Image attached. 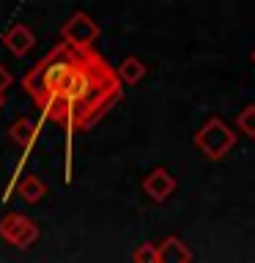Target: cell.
I'll return each mask as SVG.
<instances>
[{
  "label": "cell",
  "instance_id": "obj_1",
  "mask_svg": "<svg viewBox=\"0 0 255 263\" xmlns=\"http://www.w3.org/2000/svg\"><path fill=\"white\" fill-rule=\"evenodd\" d=\"M123 96V82L94 47L82 49L77 71L66 82V88L49 102L44 110L47 121H55L71 132H82L102 118Z\"/></svg>",
  "mask_w": 255,
  "mask_h": 263
},
{
  "label": "cell",
  "instance_id": "obj_2",
  "mask_svg": "<svg viewBox=\"0 0 255 263\" xmlns=\"http://www.w3.org/2000/svg\"><path fill=\"white\" fill-rule=\"evenodd\" d=\"M77 63H80V52L61 41V44H55V47L49 49V52L22 77L25 93H28L33 102H36L39 110H44V107L66 88V82H69L71 74L77 71Z\"/></svg>",
  "mask_w": 255,
  "mask_h": 263
},
{
  "label": "cell",
  "instance_id": "obj_3",
  "mask_svg": "<svg viewBox=\"0 0 255 263\" xmlns=\"http://www.w3.org/2000/svg\"><path fill=\"white\" fill-rule=\"evenodd\" d=\"M192 143H195V148L206 156V159L217 162L236 145V135H233V129H230L225 121L214 115V118H209L201 129L195 132Z\"/></svg>",
  "mask_w": 255,
  "mask_h": 263
},
{
  "label": "cell",
  "instance_id": "obj_4",
  "mask_svg": "<svg viewBox=\"0 0 255 263\" xmlns=\"http://www.w3.org/2000/svg\"><path fill=\"white\" fill-rule=\"evenodd\" d=\"M41 230H39V222L28 217V214H20V211H11L0 219V238L6 244L16 247V250H28L39 241Z\"/></svg>",
  "mask_w": 255,
  "mask_h": 263
},
{
  "label": "cell",
  "instance_id": "obj_5",
  "mask_svg": "<svg viewBox=\"0 0 255 263\" xmlns=\"http://www.w3.org/2000/svg\"><path fill=\"white\" fill-rule=\"evenodd\" d=\"M99 33H102V30H99V25L90 20L85 11L71 14L69 20L61 25V41H63V44H69L71 49H77V52L94 47L96 39H99Z\"/></svg>",
  "mask_w": 255,
  "mask_h": 263
},
{
  "label": "cell",
  "instance_id": "obj_6",
  "mask_svg": "<svg viewBox=\"0 0 255 263\" xmlns=\"http://www.w3.org/2000/svg\"><path fill=\"white\" fill-rule=\"evenodd\" d=\"M143 192L151 197L154 203H165L173 192H176V178H173V173L168 167H154L143 178Z\"/></svg>",
  "mask_w": 255,
  "mask_h": 263
},
{
  "label": "cell",
  "instance_id": "obj_7",
  "mask_svg": "<svg viewBox=\"0 0 255 263\" xmlns=\"http://www.w3.org/2000/svg\"><path fill=\"white\" fill-rule=\"evenodd\" d=\"M3 47L11 52L14 58H25L36 47V36L28 25H11L6 33H3Z\"/></svg>",
  "mask_w": 255,
  "mask_h": 263
},
{
  "label": "cell",
  "instance_id": "obj_8",
  "mask_svg": "<svg viewBox=\"0 0 255 263\" xmlns=\"http://www.w3.org/2000/svg\"><path fill=\"white\" fill-rule=\"evenodd\" d=\"M156 258H159V263H189L192 252L178 236H168L165 241L156 244Z\"/></svg>",
  "mask_w": 255,
  "mask_h": 263
},
{
  "label": "cell",
  "instance_id": "obj_9",
  "mask_svg": "<svg viewBox=\"0 0 255 263\" xmlns=\"http://www.w3.org/2000/svg\"><path fill=\"white\" fill-rule=\"evenodd\" d=\"M8 137H11L20 148H30L39 137V123L33 118H16L11 123V129H8Z\"/></svg>",
  "mask_w": 255,
  "mask_h": 263
},
{
  "label": "cell",
  "instance_id": "obj_10",
  "mask_svg": "<svg viewBox=\"0 0 255 263\" xmlns=\"http://www.w3.org/2000/svg\"><path fill=\"white\" fill-rule=\"evenodd\" d=\"M16 195H20V200L33 205V203H41V197L47 195V186L39 176L28 173V176H22L20 181H16Z\"/></svg>",
  "mask_w": 255,
  "mask_h": 263
},
{
  "label": "cell",
  "instance_id": "obj_11",
  "mask_svg": "<svg viewBox=\"0 0 255 263\" xmlns=\"http://www.w3.org/2000/svg\"><path fill=\"white\" fill-rule=\"evenodd\" d=\"M145 63L140 61V58H135V55H129V58H123L121 61V66L115 69V74H118V80L123 82V85H137L140 80L145 77Z\"/></svg>",
  "mask_w": 255,
  "mask_h": 263
},
{
  "label": "cell",
  "instance_id": "obj_12",
  "mask_svg": "<svg viewBox=\"0 0 255 263\" xmlns=\"http://www.w3.org/2000/svg\"><path fill=\"white\" fill-rule=\"evenodd\" d=\"M236 126H239V132H242V135H247V137L255 140V104H247L244 110L236 115Z\"/></svg>",
  "mask_w": 255,
  "mask_h": 263
},
{
  "label": "cell",
  "instance_id": "obj_13",
  "mask_svg": "<svg viewBox=\"0 0 255 263\" xmlns=\"http://www.w3.org/2000/svg\"><path fill=\"white\" fill-rule=\"evenodd\" d=\"M132 260L135 263H159V258H156V244L154 241L140 244L137 250L132 252Z\"/></svg>",
  "mask_w": 255,
  "mask_h": 263
},
{
  "label": "cell",
  "instance_id": "obj_14",
  "mask_svg": "<svg viewBox=\"0 0 255 263\" xmlns=\"http://www.w3.org/2000/svg\"><path fill=\"white\" fill-rule=\"evenodd\" d=\"M14 85V77H11V71L6 69V66H0V93H6L8 88Z\"/></svg>",
  "mask_w": 255,
  "mask_h": 263
},
{
  "label": "cell",
  "instance_id": "obj_15",
  "mask_svg": "<svg viewBox=\"0 0 255 263\" xmlns=\"http://www.w3.org/2000/svg\"><path fill=\"white\" fill-rule=\"evenodd\" d=\"M3 102H6V93H0V107H3Z\"/></svg>",
  "mask_w": 255,
  "mask_h": 263
},
{
  "label": "cell",
  "instance_id": "obj_16",
  "mask_svg": "<svg viewBox=\"0 0 255 263\" xmlns=\"http://www.w3.org/2000/svg\"><path fill=\"white\" fill-rule=\"evenodd\" d=\"M252 61H255V52H252Z\"/></svg>",
  "mask_w": 255,
  "mask_h": 263
}]
</instances>
